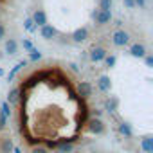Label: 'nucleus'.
I'll list each match as a JSON object with an SVG mask.
<instances>
[{
  "mask_svg": "<svg viewBox=\"0 0 153 153\" xmlns=\"http://www.w3.org/2000/svg\"><path fill=\"white\" fill-rule=\"evenodd\" d=\"M87 130L90 133H94V135H103L106 131V126L101 121V117H92V119L87 121Z\"/></svg>",
  "mask_w": 153,
  "mask_h": 153,
  "instance_id": "obj_1",
  "label": "nucleus"
},
{
  "mask_svg": "<svg viewBox=\"0 0 153 153\" xmlns=\"http://www.w3.org/2000/svg\"><path fill=\"white\" fill-rule=\"evenodd\" d=\"M112 43L115 47H126L130 43V33H126L124 29H117L112 34Z\"/></svg>",
  "mask_w": 153,
  "mask_h": 153,
  "instance_id": "obj_2",
  "label": "nucleus"
},
{
  "mask_svg": "<svg viewBox=\"0 0 153 153\" xmlns=\"http://www.w3.org/2000/svg\"><path fill=\"white\" fill-rule=\"evenodd\" d=\"M92 18L97 25H106L112 22V11H103V9H96L92 13Z\"/></svg>",
  "mask_w": 153,
  "mask_h": 153,
  "instance_id": "obj_3",
  "label": "nucleus"
},
{
  "mask_svg": "<svg viewBox=\"0 0 153 153\" xmlns=\"http://www.w3.org/2000/svg\"><path fill=\"white\" fill-rule=\"evenodd\" d=\"M40 36L43 38V40H54L56 36H58V29L52 25V24H45V25H42L40 27Z\"/></svg>",
  "mask_w": 153,
  "mask_h": 153,
  "instance_id": "obj_4",
  "label": "nucleus"
},
{
  "mask_svg": "<svg viewBox=\"0 0 153 153\" xmlns=\"http://www.w3.org/2000/svg\"><path fill=\"white\" fill-rule=\"evenodd\" d=\"M92 92H94V85H92L90 81H79V83H78V96H79L81 99L90 97Z\"/></svg>",
  "mask_w": 153,
  "mask_h": 153,
  "instance_id": "obj_5",
  "label": "nucleus"
},
{
  "mask_svg": "<svg viewBox=\"0 0 153 153\" xmlns=\"http://www.w3.org/2000/svg\"><path fill=\"white\" fill-rule=\"evenodd\" d=\"M88 36H90V31H88V27H79V29H76L74 33H72V42L74 43H81V42H85V40H88Z\"/></svg>",
  "mask_w": 153,
  "mask_h": 153,
  "instance_id": "obj_6",
  "label": "nucleus"
},
{
  "mask_svg": "<svg viewBox=\"0 0 153 153\" xmlns=\"http://www.w3.org/2000/svg\"><path fill=\"white\" fill-rule=\"evenodd\" d=\"M106 54H108L106 49H103V47H94V49L90 51V54H88V59H90L92 63H99V61L105 59Z\"/></svg>",
  "mask_w": 153,
  "mask_h": 153,
  "instance_id": "obj_7",
  "label": "nucleus"
},
{
  "mask_svg": "<svg viewBox=\"0 0 153 153\" xmlns=\"http://www.w3.org/2000/svg\"><path fill=\"white\" fill-rule=\"evenodd\" d=\"M33 22L36 24V27H42V25H45L47 22H49V18H47V13L43 11V9H36L34 13H33Z\"/></svg>",
  "mask_w": 153,
  "mask_h": 153,
  "instance_id": "obj_8",
  "label": "nucleus"
},
{
  "mask_svg": "<svg viewBox=\"0 0 153 153\" xmlns=\"http://www.w3.org/2000/svg\"><path fill=\"white\" fill-rule=\"evenodd\" d=\"M54 72H56V68H51V67H49V68H42V70L34 72V78L38 79V83H45Z\"/></svg>",
  "mask_w": 153,
  "mask_h": 153,
  "instance_id": "obj_9",
  "label": "nucleus"
},
{
  "mask_svg": "<svg viewBox=\"0 0 153 153\" xmlns=\"http://www.w3.org/2000/svg\"><path fill=\"white\" fill-rule=\"evenodd\" d=\"M117 108H119V97H115V96H110L106 101H105V110H108L110 114H114L115 117H117Z\"/></svg>",
  "mask_w": 153,
  "mask_h": 153,
  "instance_id": "obj_10",
  "label": "nucleus"
},
{
  "mask_svg": "<svg viewBox=\"0 0 153 153\" xmlns=\"http://www.w3.org/2000/svg\"><path fill=\"white\" fill-rule=\"evenodd\" d=\"M96 85H97L99 92H110V88H112V81H110L108 76H99V79L96 81Z\"/></svg>",
  "mask_w": 153,
  "mask_h": 153,
  "instance_id": "obj_11",
  "label": "nucleus"
},
{
  "mask_svg": "<svg viewBox=\"0 0 153 153\" xmlns=\"http://www.w3.org/2000/svg\"><path fill=\"white\" fill-rule=\"evenodd\" d=\"M15 148V142L11 137H2L0 139V153H11Z\"/></svg>",
  "mask_w": 153,
  "mask_h": 153,
  "instance_id": "obj_12",
  "label": "nucleus"
},
{
  "mask_svg": "<svg viewBox=\"0 0 153 153\" xmlns=\"http://www.w3.org/2000/svg\"><path fill=\"white\" fill-rule=\"evenodd\" d=\"M4 51H6L9 56H15V54L18 52V42H16L15 38L6 40V43H4Z\"/></svg>",
  "mask_w": 153,
  "mask_h": 153,
  "instance_id": "obj_13",
  "label": "nucleus"
},
{
  "mask_svg": "<svg viewBox=\"0 0 153 153\" xmlns=\"http://www.w3.org/2000/svg\"><path fill=\"white\" fill-rule=\"evenodd\" d=\"M130 54H131L133 58H144L148 52H146V47H144L142 43H133V45L130 47Z\"/></svg>",
  "mask_w": 153,
  "mask_h": 153,
  "instance_id": "obj_14",
  "label": "nucleus"
},
{
  "mask_svg": "<svg viewBox=\"0 0 153 153\" xmlns=\"http://www.w3.org/2000/svg\"><path fill=\"white\" fill-rule=\"evenodd\" d=\"M117 131L124 137V139H130V137H133V130H131V126L128 124V123H124V121H121L119 124H117Z\"/></svg>",
  "mask_w": 153,
  "mask_h": 153,
  "instance_id": "obj_15",
  "label": "nucleus"
},
{
  "mask_svg": "<svg viewBox=\"0 0 153 153\" xmlns=\"http://www.w3.org/2000/svg\"><path fill=\"white\" fill-rule=\"evenodd\" d=\"M18 99H20V88L15 87V88L9 90V94H7V101H6V103H9V105H18Z\"/></svg>",
  "mask_w": 153,
  "mask_h": 153,
  "instance_id": "obj_16",
  "label": "nucleus"
},
{
  "mask_svg": "<svg viewBox=\"0 0 153 153\" xmlns=\"http://www.w3.org/2000/svg\"><path fill=\"white\" fill-rule=\"evenodd\" d=\"M58 151L59 153H72L74 151V142H70V140H63V142H58Z\"/></svg>",
  "mask_w": 153,
  "mask_h": 153,
  "instance_id": "obj_17",
  "label": "nucleus"
},
{
  "mask_svg": "<svg viewBox=\"0 0 153 153\" xmlns=\"http://www.w3.org/2000/svg\"><path fill=\"white\" fill-rule=\"evenodd\" d=\"M25 65H27V61H18V63L11 68V72L7 74V81H13V79H15V76H16V74H18V72H20Z\"/></svg>",
  "mask_w": 153,
  "mask_h": 153,
  "instance_id": "obj_18",
  "label": "nucleus"
},
{
  "mask_svg": "<svg viewBox=\"0 0 153 153\" xmlns=\"http://www.w3.org/2000/svg\"><path fill=\"white\" fill-rule=\"evenodd\" d=\"M140 148L144 153H153V139L151 137H144L140 140Z\"/></svg>",
  "mask_w": 153,
  "mask_h": 153,
  "instance_id": "obj_19",
  "label": "nucleus"
},
{
  "mask_svg": "<svg viewBox=\"0 0 153 153\" xmlns=\"http://www.w3.org/2000/svg\"><path fill=\"white\" fill-rule=\"evenodd\" d=\"M24 29H25L27 33H31V34L38 31V27H36V24L33 22V18H25V20H24Z\"/></svg>",
  "mask_w": 153,
  "mask_h": 153,
  "instance_id": "obj_20",
  "label": "nucleus"
},
{
  "mask_svg": "<svg viewBox=\"0 0 153 153\" xmlns=\"http://www.w3.org/2000/svg\"><path fill=\"white\" fill-rule=\"evenodd\" d=\"M0 110H2V112H0V115L6 117V119H7V117H11V114H13V112H11V105H9V103H6V101L0 105Z\"/></svg>",
  "mask_w": 153,
  "mask_h": 153,
  "instance_id": "obj_21",
  "label": "nucleus"
},
{
  "mask_svg": "<svg viewBox=\"0 0 153 153\" xmlns=\"http://www.w3.org/2000/svg\"><path fill=\"white\" fill-rule=\"evenodd\" d=\"M42 56H43V54H42L38 49H34V47L29 51V59H31V61H38V59H42Z\"/></svg>",
  "mask_w": 153,
  "mask_h": 153,
  "instance_id": "obj_22",
  "label": "nucleus"
},
{
  "mask_svg": "<svg viewBox=\"0 0 153 153\" xmlns=\"http://www.w3.org/2000/svg\"><path fill=\"white\" fill-rule=\"evenodd\" d=\"M112 4H114V0H99V9L110 11L112 9Z\"/></svg>",
  "mask_w": 153,
  "mask_h": 153,
  "instance_id": "obj_23",
  "label": "nucleus"
},
{
  "mask_svg": "<svg viewBox=\"0 0 153 153\" xmlns=\"http://www.w3.org/2000/svg\"><path fill=\"white\" fill-rule=\"evenodd\" d=\"M103 61H105V63H106V67H114V65H115V63H117V58H115V56H114V54H112V56H108V54H106V56H105V59H103Z\"/></svg>",
  "mask_w": 153,
  "mask_h": 153,
  "instance_id": "obj_24",
  "label": "nucleus"
},
{
  "mask_svg": "<svg viewBox=\"0 0 153 153\" xmlns=\"http://www.w3.org/2000/svg\"><path fill=\"white\" fill-rule=\"evenodd\" d=\"M31 153H49V149H47L45 146H33Z\"/></svg>",
  "mask_w": 153,
  "mask_h": 153,
  "instance_id": "obj_25",
  "label": "nucleus"
},
{
  "mask_svg": "<svg viewBox=\"0 0 153 153\" xmlns=\"http://www.w3.org/2000/svg\"><path fill=\"white\" fill-rule=\"evenodd\" d=\"M68 68H70V72H74V74H78V72H79L78 63H74V61H70V63H68Z\"/></svg>",
  "mask_w": 153,
  "mask_h": 153,
  "instance_id": "obj_26",
  "label": "nucleus"
},
{
  "mask_svg": "<svg viewBox=\"0 0 153 153\" xmlns=\"http://www.w3.org/2000/svg\"><path fill=\"white\" fill-rule=\"evenodd\" d=\"M144 63H146V67H153V56H149V54H146L144 58Z\"/></svg>",
  "mask_w": 153,
  "mask_h": 153,
  "instance_id": "obj_27",
  "label": "nucleus"
},
{
  "mask_svg": "<svg viewBox=\"0 0 153 153\" xmlns=\"http://www.w3.org/2000/svg\"><path fill=\"white\" fill-rule=\"evenodd\" d=\"M90 115H92V117H101V115H103V110H101V108H94V110L90 112Z\"/></svg>",
  "mask_w": 153,
  "mask_h": 153,
  "instance_id": "obj_28",
  "label": "nucleus"
},
{
  "mask_svg": "<svg viewBox=\"0 0 153 153\" xmlns=\"http://www.w3.org/2000/svg\"><path fill=\"white\" fill-rule=\"evenodd\" d=\"M6 33H7V31H6V25H4V24H0V42L6 38Z\"/></svg>",
  "mask_w": 153,
  "mask_h": 153,
  "instance_id": "obj_29",
  "label": "nucleus"
},
{
  "mask_svg": "<svg viewBox=\"0 0 153 153\" xmlns=\"http://www.w3.org/2000/svg\"><path fill=\"white\" fill-rule=\"evenodd\" d=\"M6 124H7V119L0 115V131H4V130H6Z\"/></svg>",
  "mask_w": 153,
  "mask_h": 153,
  "instance_id": "obj_30",
  "label": "nucleus"
},
{
  "mask_svg": "<svg viewBox=\"0 0 153 153\" xmlns=\"http://www.w3.org/2000/svg\"><path fill=\"white\" fill-rule=\"evenodd\" d=\"M123 2H124V6H126L128 9H133V7H135V2H133V0H123Z\"/></svg>",
  "mask_w": 153,
  "mask_h": 153,
  "instance_id": "obj_31",
  "label": "nucleus"
},
{
  "mask_svg": "<svg viewBox=\"0 0 153 153\" xmlns=\"http://www.w3.org/2000/svg\"><path fill=\"white\" fill-rule=\"evenodd\" d=\"M24 49H25V51H31V49H33L31 40H24Z\"/></svg>",
  "mask_w": 153,
  "mask_h": 153,
  "instance_id": "obj_32",
  "label": "nucleus"
},
{
  "mask_svg": "<svg viewBox=\"0 0 153 153\" xmlns=\"http://www.w3.org/2000/svg\"><path fill=\"white\" fill-rule=\"evenodd\" d=\"M135 2V6H139V7H146V0H133Z\"/></svg>",
  "mask_w": 153,
  "mask_h": 153,
  "instance_id": "obj_33",
  "label": "nucleus"
},
{
  "mask_svg": "<svg viewBox=\"0 0 153 153\" xmlns=\"http://www.w3.org/2000/svg\"><path fill=\"white\" fill-rule=\"evenodd\" d=\"M13 151H15V153H22V149H20L18 146H15V148H13Z\"/></svg>",
  "mask_w": 153,
  "mask_h": 153,
  "instance_id": "obj_34",
  "label": "nucleus"
},
{
  "mask_svg": "<svg viewBox=\"0 0 153 153\" xmlns=\"http://www.w3.org/2000/svg\"><path fill=\"white\" fill-rule=\"evenodd\" d=\"M4 74H6V72H4V68H2V67H0V78H2V76H4Z\"/></svg>",
  "mask_w": 153,
  "mask_h": 153,
  "instance_id": "obj_35",
  "label": "nucleus"
},
{
  "mask_svg": "<svg viewBox=\"0 0 153 153\" xmlns=\"http://www.w3.org/2000/svg\"><path fill=\"white\" fill-rule=\"evenodd\" d=\"M56 153H59V151H56Z\"/></svg>",
  "mask_w": 153,
  "mask_h": 153,
  "instance_id": "obj_36",
  "label": "nucleus"
}]
</instances>
